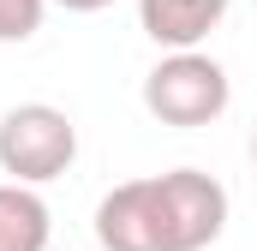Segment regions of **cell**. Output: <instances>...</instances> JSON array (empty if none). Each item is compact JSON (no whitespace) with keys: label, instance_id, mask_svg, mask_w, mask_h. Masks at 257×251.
<instances>
[{"label":"cell","instance_id":"cell-1","mask_svg":"<svg viewBox=\"0 0 257 251\" xmlns=\"http://www.w3.org/2000/svg\"><path fill=\"white\" fill-rule=\"evenodd\" d=\"M227 227V191L203 168L126 180L96 203L102 251H209Z\"/></svg>","mask_w":257,"mask_h":251},{"label":"cell","instance_id":"cell-2","mask_svg":"<svg viewBox=\"0 0 257 251\" xmlns=\"http://www.w3.org/2000/svg\"><path fill=\"white\" fill-rule=\"evenodd\" d=\"M227 102H233L227 66L209 60L203 48H168L144 72V108H150V120L174 126V132H197V126L221 120Z\"/></svg>","mask_w":257,"mask_h":251},{"label":"cell","instance_id":"cell-3","mask_svg":"<svg viewBox=\"0 0 257 251\" xmlns=\"http://www.w3.org/2000/svg\"><path fill=\"white\" fill-rule=\"evenodd\" d=\"M78 162V126L54 102H18L0 114V174L18 186H48Z\"/></svg>","mask_w":257,"mask_h":251},{"label":"cell","instance_id":"cell-4","mask_svg":"<svg viewBox=\"0 0 257 251\" xmlns=\"http://www.w3.org/2000/svg\"><path fill=\"white\" fill-rule=\"evenodd\" d=\"M233 0H138V24L156 48H203Z\"/></svg>","mask_w":257,"mask_h":251},{"label":"cell","instance_id":"cell-5","mask_svg":"<svg viewBox=\"0 0 257 251\" xmlns=\"http://www.w3.org/2000/svg\"><path fill=\"white\" fill-rule=\"evenodd\" d=\"M48 233H54V215L36 197V186L6 180L0 186V251H48Z\"/></svg>","mask_w":257,"mask_h":251},{"label":"cell","instance_id":"cell-6","mask_svg":"<svg viewBox=\"0 0 257 251\" xmlns=\"http://www.w3.org/2000/svg\"><path fill=\"white\" fill-rule=\"evenodd\" d=\"M48 18V0H0V42H30Z\"/></svg>","mask_w":257,"mask_h":251},{"label":"cell","instance_id":"cell-7","mask_svg":"<svg viewBox=\"0 0 257 251\" xmlns=\"http://www.w3.org/2000/svg\"><path fill=\"white\" fill-rule=\"evenodd\" d=\"M54 6H66V12H108L114 0H54Z\"/></svg>","mask_w":257,"mask_h":251},{"label":"cell","instance_id":"cell-8","mask_svg":"<svg viewBox=\"0 0 257 251\" xmlns=\"http://www.w3.org/2000/svg\"><path fill=\"white\" fill-rule=\"evenodd\" d=\"M251 168H257V126H251Z\"/></svg>","mask_w":257,"mask_h":251}]
</instances>
